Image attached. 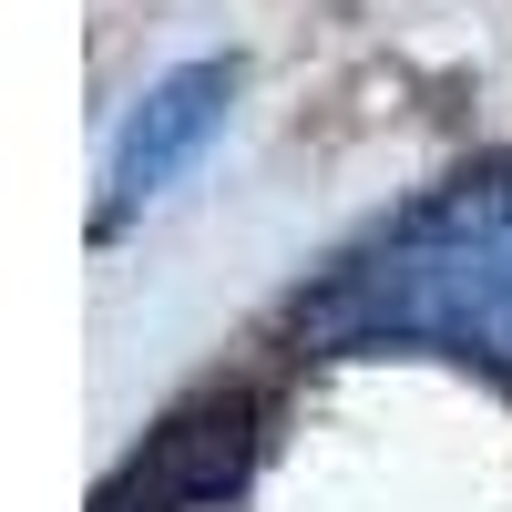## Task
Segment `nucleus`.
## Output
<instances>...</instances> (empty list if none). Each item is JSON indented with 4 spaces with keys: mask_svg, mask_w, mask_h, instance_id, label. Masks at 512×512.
I'll use <instances>...</instances> for the list:
<instances>
[{
    "mask_svg": "<svg viewBox=\"0 0 512 512\" xmlns=\"http://www.w3.org/2000/svg\"><path fill=\"white\" fill-rule=\"evenodd\" d=\"M297 349H441L512 390V154L410 195L287 308Z\"/></svg>",
    "mask_w": 512,
    "mask_h": 512,
    "instance_id": "obj_1",
    "label": "nucleus"
},
{
    "mask_svg": "<svg viewBox=\"0 0 512 512\" xmlns=\"http://www.w3.org/2000/svg\"><path fill=\"white\" fill-rule=\"evenodd\" d=\"M256 420H267V400L246 379L195 390L185 410H164L144 431V451L93 492V512H226L256 472Z\"/></svg>",
    "mask_w": 512,
    "mask_h": 512,
    "instance_id": "obj_2",
    "label": "nucleus"
},
{
    "mask_svg": "<svg viewBox=\"0 0 512 512\" xmlns=\"http://www.w3.org/2000/svg\"><path fill=\"white\" fill-rule=\"evenodd\" d=\"M226 103H236V62H185V72H164L154 93L134 103V123L113 134V164H103V216H93V226L113 236L134 205H154V195L175 185L205 144H216Z\"/></svg>",
    "mask_w": 512,
    "mask_h": 512,
    "instance_id": "obj_3",
    "label": "nucleus"
}]
</instances>
